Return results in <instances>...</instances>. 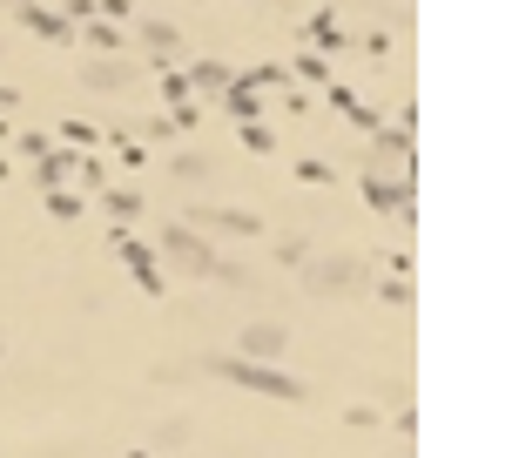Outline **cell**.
I'll list each match as a JSON object with an SVG mask.
<instances>
[{
    "label": "cell",
    "instance_id": "cell-7",
    "mask_svg": "<svg viewBox=\"0 0 512 458\" xmlns=\"http://www.w3.org/2000/svg\"><path fill=\"white\" fill-rule=\"evenodd\" d=\"M209 176H216L209 155H176V182H209Z\"/></svg>",
    "mask_w": 512,
    "mask_h": 458
},
{
    "label": "cell",
    "instance_id": "cell-1",
    "mask_svg": "<svg viewBox=\"0 0 512 458\" xmlns=\"http://www.w3.org/2000/svg\"><path fill=\"white\" fill-rule=\"evenodd\" d=\"M155 250L169 256V270H182V277L236 283V290L250 283V270H243V263H223V256L209 250V243H203V236H196V229H182V223H169V229H162V243H155Z\"/></svg>",
    "mask_w": 512,
    "mask_h": 458
},
{
    "label": "cell",
    "instance_id": "cell-6",
    "mask_svg": "<svg viewBox=\"0 0 512 458\" xmlns=\"http://www.w3.org/2000/svg\"><path fill=\"white\" fill-rule=\"evenodd\" d=\"M128 81H135L128 61H95V68H88V88H128Z\"/></svg>",
    "mask_w": 512,
    "mask_h": 458
},
{
    "label": "cell",
    "instance_id": "cell-11",
    "mask_svg": "<svg viewBox=\"0 0 512 458\" xmlns=\"http://www.w3.org/2000/svg\"><path fill=\"white\" fill-rule=\"evenodd\" d=\"M223 102H230V115H243V122H250V115H256V95H236V88H230Z\"/></svg>",
    "mask_w": 512,
    "mask_h": 458
},
{
    "label": "cell",
    "instance_id": "cell-8",
    "mask_svg": "<svg viewBox=\"0 0 512 458\" xmlns=\"http://www.w3.org/2000/svg\"><path fill=\"white\" fill-rule=\"evenodd\" d=\"M176 445H189V425H182V418L155 425V452H176Z\"/></svg>",
    "mask_w": 512,
    "mask_h": 458
},
{
    "label": "cell",
    "instance_id": "cell-5",
    "mask_svg": "<svg viewBox=\"0 0 512 458\" xmlns=\"http://www.w3.org/2000/svg\"><path fill=\"white\" fill-rule=\"evenodd\" d=\"M189 223H203V229H230V236H256V216H243V209H196Z\"/></svg>",
    "mask_w": 512,
    "mask_h": 458
},
{
    "label": "cell",
    "instance_id": "cell-4",
    "mask_svg": "<svg viewBox=\"0 0 512 458\" xmlns=\"http://www.w3.org/2000/svg\"><path fill=\"white\" fill-rule=\"evenodd\" d=\"M236 351H243V357H256V364H270V357H283V351H290V331H283V324H250V331L236 337Z\"/></svg>",
    "mask_w": 512,
    "mask_h": 458
},
{
    "label": "cell",
    "instance_id": "cell-2",
    "mask_svg": "<svg viewBox=\"0 0 512 458\" xmlns=\"http://www.w3.org/2000/svg\"><path fill=\"white\" fill-rule=\"evenodd\" d=\"M216 378H230V384H243V391H263V398H304V384L290 378V371H270V364H256V357H203Z\"/></svg>",
    "mask_w": 512,
    "mask_h": 458
},
{
    "label": "cell",
    "instance_id": "cell-9",
    "mask_svg": "<svg viewBox=\"0 0 512 458\" xmlns=\"http://www.w3.org/2000/svg\"><path fill=\"white\" fill-rule=\"evenodd\" d=\"M135 209H142V196H135V189H115V196H108V216H115V223H128Z\"/></svg>",
    "mask_w": 512,
    "mask_h": 458
},
{
    "label": "cell",
    "instance_id": "cell-10",
    "mask_svg": "<svg viewBox=\"0 0 512 458\" xmlns=\"http://www.w3.org/2000/svg\"><path fill=\"white\" fill-rule=\"evenodd\" d=\"M371 196H378V209H398V203H405V189H391V182H371Z\"/></svg>",
    "mask_w": 512,
    "mask_h": 458
},
{
    "label": "cell",
    "instance_id": "cell-3",
    "mask_svg": "<svg viewBox=\"0 0 512 458\" xmlns=\"http://www.w3.org/2000/svg\"><path fill=\"white\" fill-rule=\"evenodd\" d=\"M304 283L317 290V297H337V290H364V263H358V256H317V263H304Z\"/></svg>",
    "mask_w": 512,
    "mask_h": 458
}]
</instances>
